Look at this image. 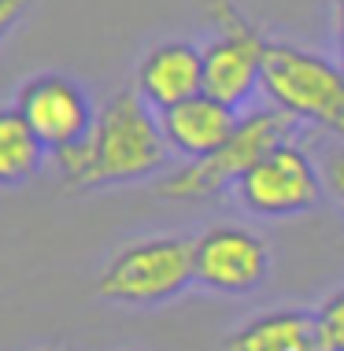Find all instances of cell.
I'll list each match as a JSON object with an SVG mask.
<instances>
[{"instance_id": "1", "label": "cell", "mask_w": 344, "mask_h": 351, "mask_svg": "<svg viewBox=\"0 0 344 351\" xmlns=\"http://www.w3.org/2000/svg\"><path fill=\"white\" fill-rule=\"evenodd\" d=\"M156 115L159 111L148 108L137 89H119L97 111L89 137L52 156L60 185L67 193H93L156 178L170 156Z\"/></svg>"}, {"instance_id": "2", "label": "cell", "mask_w": 344, "mask_h": 351, "mask_svg": "<svg viewBox=\"0 0 344 351\" xmlns=\"http://www.w3.org/2000/svg\"><path fill=\"white\" fill-rule=\"evenodd\" d=\"M300 126L303 122H296L289 111L274 108V104L252 111V115H241L233 137L222 148L178 167L170 178L159 182V196H167V200H207V196H218L226 189H237V182L260 163L266 152H274L285 141H296Z\"/></svg>"}, {"instance_id": "3", "label": "cell", "mask_w": 344, "mask_h": 351, "mask_svg": "<svg viewBox=\"0 0 344 351\" xmlns=\"http://www.w3.org/2000/svg\"><path fill=\"white\" fill-rule=\"evenodd\" d=\"M263 93L296 122L344 141V67L289 41H271L263 56Z\"/></svg>"}, {"instance_id": "4", "label": "cell", "mask_w": 344, "mask_h": 351, "mask_svg": "<svg viewBox=\"0 0 344 351\" xmlns=\"http://www.w3.org/2000/svg\"><path fill=\"white\" fill-rule=\"evenodd\" d=\"M196 285L193 241L181 233H156L115 252L104 267L97 292L122 307H159Z\"/></svg>"}, {"instance_id": "5", "label": "cell", "mask_w": 344, "mask_h": 351, "mask_svg": "<svg viewBox=\"0 0 344 351\" xmlns=\"http://www.w3.org/2000/svg\"><path fill=\"white\" fill-rule=\"evenodd\" d=\"M207 15L218 34L204 45V93L241 111L255 89H263V56L271 37L248 19L233 0H211Z\"/></svg>"}, {"instance_id": "6", "label": "cell", "mask_w": 344, "mask_h": 351, "mask_svg": "<svg viewBox=\"0 0 344 351\" xmlns=\"http://www.w3.org/2000/svg\"><path fill=\"white\" fill-rule=\"evenodd\" d=\"M233 193L248 215L293 218L322 204L326 182H322V167L308 156V148L300 141H285L248 170Z\"/></svg>"}, {"instance_id": "7", "label": "cell", "mask_w": 344, "mask_h": 351, "mask_svg": "<svg viewBox=\"0 0 344 351\" xmlns=\"http://www.w3.org/2000/svg\"><path fill=\"white\" fill-rule=\"evenodd\" d=\"M196 285L218 296H248L271 278V248L244 226H211L193 237Z\"/></svg>"}, {"instance_id": "8", "label": "cell", "mask_w": 344, "mask_h": 351, "mask_svg": "<svg viewBox=\"0 0 344 351\" xmlns=\"http://www.w3.org/2000/svg\"><path fill=\"white\" fill-rule=\"evenodd\" d=\"M15 108L30 122L37 141L49 148V156H56V152H63L71 145H82L89 137L93 122H97L93 100L67 74H34L30 82H23V89L15 97Z\"/></svg>"}, {"instance_id": "9", "label": "cell", "mask_w": 344, "mask_h": 351, "mask_svg": "<svg viewBox=\"0 0 344 351\" xmlns=\"http://www.w3.org/2000/svg\"><path fill=\"white\" fill-rule=\"evenodd\" d=\"M133 89L148 108L167 111L174 104L204 93V49L193 41H163L137 63Z\"/></svg>"}, {"instance_id": "10", "label": "cell", "mask_w": 344, "mask_h": 351, "mask_svg": "<svg viewBox=\"0 0 344 351\" xmlns=\"http://www.w3.org/2000/svg\"><path fill=\"white\" fill-rule=\"evenodd\" d=\"M237 115L233 108H226L222 100L207 97V93H196V97L174 104V108L159 111V126H163V137L174 156L189 159H204L211 156L215 148H222L229 137H233Z\"/></svg>"}, {"instance_id": "11", "label": "cell", "mask_w": 344, "mask_h": 351, "mask_svg": "<svg viewBox=\"0 0 344 351\" xmlns=\"http://www.w3.org/2000/svg\"><path fill=\"white\" fill-rule=\"evenodd\" d=\"M226 351H319L314 315L308 311H271L229 333Z\"/></svg>"}, {"instance_id": "12", "label": "cell", "mask_w": 344, "mask_h": 351, "mask_svg": "<svg viewBox=\"0 0 344 351\" xmlns=\"http://www.w3.org/2000/svg\"><path fill=\"white\" fill-rule=\"evenodd\" d=\"M49 148L37 141L19 108H0V189H19L34 182L45 167Z\"/></svg>"}, {"instance_id": "13", "label": "cell", "mask_w": 344, "mask_h": 351, "mask_svg": "<svg viewBox=\"0 0 344 351\" xmlns=\"http://www.w3.org/2000/svg\"><path fill=\"white\" fill-rule=\"evenodd\" d=\"M314 333H319V351H344V289L330 292L314 311Z\"/></svg>"}, {"instance_id": "14", "label": "cell", "mask_w": 344, "mask_h": 351, "mask_svg": "<svg viewBox=\"0 0 344 351\" xmlns=\"http://www.w3.org/2000/svg\"><path fill=\"white\" fill-rule=\"evenodd\" d=\"M319 167H322V182H326V193L344 207V145L322 152Z\"/></svg>"}, {"instance_id": "15", "label": "cell", "mask_w": 344, "mask_h": 351, "mask_svg": "<svg viewBox=\"0 0 344 351\" xmlns=\"http://www.w3.org/2000/svg\"><path fill=\"white\" fill-rule=\"evenodd\" d=\"M34 8V0H0V45L12 37V30L23 23V15Z\"/></svg>"}, {"instance_id": "16", "label": "cell", "mask_w": 344, "mask_h": 351, "mask_svg": "<svg viewBox=\"0 0 344 351\" xmlns=\"http://www.w3.org/2000/svg\"><path fill=\"white\" fill-rule=\"evenodd\" d=\"M333 4V37H337V63L344 67V0H330Z\"/></svg>"}]
</instances>
